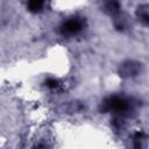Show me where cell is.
Segmentation results:
<instances>
[{
  "label": "cell",
  "instance_id": "1",
  "mask_svg": "<svg viewBox=\"0 0 149 149\" xmlns=\"http://www.w3.org/2000/svg\"><path fill=\"white\" fill-rule=\"evenodd\" d=\"M130 108V105L129 102L123 99V98H120V97H111L108 98L105 102H104V107H102V111L104 112H107V111H114V112H118V113H126L128 112Z\"/></svg>",
  "mask_w": 149,
  "mask_h": 149
},
{
  "label": "cell",
  "instance_id": "2",
  "mask_svg": "<svg viewBox=\"0 0 149 149\" xmlns=\"http://www.w3.org/2000/svg\"><path fill=\"white\" fill-rule=\"evenodd\" d=\"M84 28L83 20L79 17H71L66 21H64L61 26V34L63 36H72L77 35L78 33L81 31Z\"/></svg>",
  "mask_w": 149,
  "mask_h": 149
},
{
  "label": "cell",
  "instance_id": "3",
  "mask_svg": "<svg viewBox=\"0 0 149 149\" xmlns=\"http://www.w3.org/2000/svg\"><path fill=\"white\" fill-rule=\"evenodd\" d=\"M139 72V65L134 62H127L122 65L120 73L123 77H129V76H135Z\"/></svg>",
  "mask_w": 149,
  "mask_h": 149
},
{
  "label": "cell",
  "instance_id": "4",
  "mask_svg": "<svg viewBox=\"0 0 149 149\" xmlns=\"http://www.w3.org/2000/svg\"><path fill=\"white\" fill-rule=\"evenodd\" d=\"M45 0H27V9L30 13H40L44 7Z\"/></svg>",
  "mask_w": 149,
  "mask_h": 149
},
{
  "label": "cell",
  "instance_id": "5",
  "mask_svg": "<svg viewBox=\"0 0 149 149\" xmlns=\"http://www.w3.org/2000/svg\"><path fill=\"white\" fill-rule=\"evenodd\" d=\"M105 8L109 13H116L120 9V3L118 0H107L105 3Z\"/></svg>",
  "mask_w": 149,
  "mask_h": 149
},
{
  "label": "cell",
  "instance_id": "6",
  "mask_svg": "<svg viewBox=\"0 0 149 149\" xmlns=\"http://www.w3.org/2000/svg\"><path fill=\"white\" fill-rule=\"evenodd\" d=\"M137 15H139L140 20H141L144 24H148V22H149V16H148V9H147V6L139 7Z\"/></svg>",
  "mask_w": 149,
  "mask_h": 149
},
{
  "label": "cell",
  "instance_id": "7",
  "mask_svg": "<svg viewBox=\"0 0 149 149\" xmlns=\"http://www.w3.org/2000/svg\"><path fill=\"white\" fill-rule=\"evenodd\" d=\"M45 86L49 88H56L58 86V80H56L55 78H49L45 80Z\"/></svg>",
  "mask_w": 149,
  "mask_h": 149
}]
</instances>
